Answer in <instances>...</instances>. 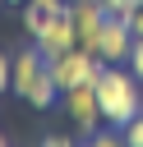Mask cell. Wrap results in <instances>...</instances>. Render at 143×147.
Instances as JSON below:
<instances>
[{
	"label": "cell",
	"mask_w": 143,
	"mask_h": 147,
	"mask_svg": "<svg viewBox=\"0 0 143 147\" xmlns=\"http://www.w3.org/2000/svg\"><path fill=\"white\" fill-rule=\"evenodd\" d=\"M92 87H97L101 124H111V129H125V124L143 110V83H138L134 69H125V64H101V74L92 78Z\"/></svg>",
	"instance_id": "6da1fadb"
},
{
	"label": "cell",
	"mask_w": 143,
	"mask_h": 147,
	"mask_svg": "<svg viewBox=\"0 0 143 147\" xmlns=\"http://www.w3.org/2000/svg\"><path fill=\"white\" fill-rule=\"evenodd\" d=\"M9 92H18L32 110H51L55 106L60 87H55L51 64H46V55L37 46H23L18 55H9Z\"/></svg>",
	"instance_id": "7a4b0ae2"
},
{
	"label": "cell",
	"mask_w": 143,
	"mask_h": 147,
	"mask_svg": "<svg viewBox=\"0 0 143 147\" xmlns=\"http://www.w3.org/2000/svg\"><path fill=\"white\" fill-rule=\"evenodd\" d=\"M46 64H51V78H55L60 92H69V87H78V83H92V78L101 74V60H97L92 51H83V46H69L65 55H55V60H46Z\"/></svg>",
	"instance_id": "3957f363"
},
{
	"label": "cell",
	"mask_w": 143,
	"mask_h": 147,
	"mask_svg": "<svg viewBox=\"0 0 143 147\" xmlns=\"http://www.w3.org/2000/svg\"><path fill=\"white\" fill-rule=\"evenodd\" d=\"M129 46H134L129 18L106 14V23H101V32H97V60H101V64H125V60H129Z\"/></svg>",
	"instance_id": "277c9868"
},
{
	"label": "cell",
	"mask_w": 143,
	"mask_h": 147,
	"mask_svg": "<svg viewBox=\"0 0 143 147\" xmlns=\"http://www.w3.org/2000/svg\"><path fill=\"white\" fill-rule=\"evenodd\" d=\"M60 106H65V115L78 124V133H83V138H92V129L101 124L97 87H92V83H78V87H69V92H60Z\"/></svg>",
	"instance_id": "5b68a950"
},
{
	"label": "cell",
	"mask_w": 143,
	"mask_h": 147,
	"mask_svg": "<svg viewBox=\"0 0 143 147\" xmlns=\"http://www.w3.org/2000/svg\"><path fill=\"white\" fill-rule=\"evenodd\" d=\"M69 23H74V37H78V46L97 55V32H101V23H106V9H101V0H69Z\"/></svg>",
	"instance_id": "8992f818"
},
{
	"label": "cell",
	"mask_w": 143,
	"mask_h": 147,
	"mask_svg": "<svg viewBox=\"0 0 143 147\" xmlns=\"http://www.w3.org/2000/svg\"><path fill=\"white\" fill-rule=\"evenodd\" d=\"M32 46L46 55V60H55V55H65L69 46H78V37H74V23H69V9L55 18V23H46L37 37H32Z\"/></svg>",
	"instance_id": "52a82bcc"
},
{
	"label": "cell",
	"mask_w": 143,
	"mask_h": 147,
	"mask_svg": "<svg viewBox=\"0 0 143 147\" xmlns=\"http://www.w3.org/2000/svg\"><path fill=\"white\" fill-rule=\"evenodd\" d=\"M69 9V0H23V32L37 37L46 23H55L60 14Z\"/></svg>",
	"instance_id": "ba28073f"
},
{
	"label": "cell",
	"mask_w": 143,
	"mask_h": 147,
	"mask_svg": "<svg viewBox=\"0 0 143 147\" xmlns=\"http://www.w3.org/2000/svg\"><path fill=\"white\" fill-rule=\"evenodd\" d=\"M120 138H125L129 147H143V110H138V115H134V119L120 129Z\"/></svg>",
	"instance_id": "9c48e42d"
},
{
	"label": "cell",
	"mask_w": 143,
	"mask_h": 147,
	"mask_svg": "<svg viewBox=\"0 0 143 147\" xmlns=\"http://www.w3.org/2000/svg\"><path fill=\"white\" fill-rule=\"evenodd\" d=\"M129 69H134V78L143 83V37H134V46H129V60H125Z\"/></svg>",
	"instance_id": "30bf717a"
},
{
	"label": "cell",
	"mask_w": 143,
	"mask_h": 147,
	"mask_svg": "<svg viewBox=\"0 0 143 147\" xmlns=\"http://www.w3.org/2000/svg\"><path fill=\"white\" fill-rule=\"evenodd\" d=\"M101 9H106V14H120V18H129V14H134V0H101Z\"/></svg>",
	"instance_id": "8fae6325"
},
{
	"label": "cell",
	"mask_w": 143,
	"mask_h": 147,
	"mask_svg": "<svg viewBox=\"0 0 143 147\" xmlns=\"http://www.w3.org/2000/svg\"><path fill=\"white\" fill-rule=\"evenodd\" d=\"M42 147H74V138H65V133H46Z\"/></svg>",
	"instance_id": "7c38bea8"
},
{
	"label": "cell",
	"mask_w": 143,
	"mask_h": 147,
	"mask_svg": "<svg viewBox=\"0 0 143 147\" xmlns=\"http://www.w3.org/2000/svg\"><path fill=\"white\" fill-rule=\"evenodd\" d=\"M129 28H134V37H143V5H134V14H129Z\"/></svg>",
	"instance_id": "4fadbf2b"
},
{
	"label": "cell",
	"mask_w": 143,
	"mask_h": 147,
	"mask_svg": "<svg viewBox=\"0 0 143 147\" xmlns=\"http://www.w3.org/2000/svg\"><path fill=\"white\" fill-rule=\"evenodd\" d=\"M0 92H9V55L0 51Z\"/></svg>",
	"instance_id": "5bb4252c"
},
{
	"label": "cell",
	"mask_w": 143,
	"mask_h": 147,
	"mask_svg": "<svg viewBox=\"0 0 143 147\" xmlns=\"http://www.w3.org/2000/svg\"><path fill=\"white\" fill-rule=\"evenodd\" d=\"M5 5H23V0H5Z\"/></svg>",
	"instance_id": "9a60e30c"
},
{
	"label": "cell",
	"mask_w": 143,
	"mask_h": 147,
	"mask_svg": "<svg viewBox=\"0 0 143 147\" xmlns=\"http://www.w3.org/2000/svg\"><path fill=\"white\" fill-rule=\"evenodd\" d=\"M0 147H5V133H0Z\"/></svg>",
	"instance_id": "2e32d148"
},
{
	"label": "cell",
	"mask_w": 143,
	"mask_h": 147,
	"mask_svg": "<svg viewBox=\"0 0 143 147\" xmlns=\"http://www.w3.org/2000/svg\"><path fill=\"white\" fill-rule=\"evenodd\" d=\"M0 5H5V0H0Z\"/></svg>",
	"instance_id": "e0dca14e"
}]
</instances>
